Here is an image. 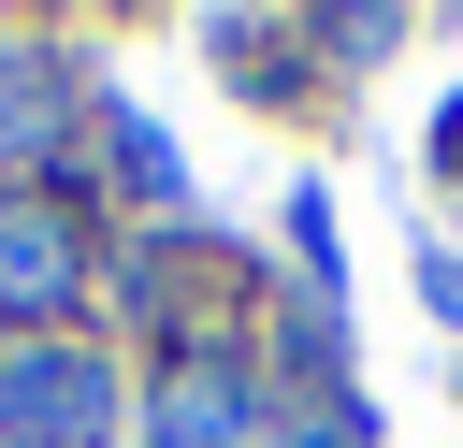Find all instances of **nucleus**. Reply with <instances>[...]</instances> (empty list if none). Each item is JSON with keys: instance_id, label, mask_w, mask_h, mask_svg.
Returning <instances> with one entry per match:
<instances>
[{"instance_id": "nucleus-1", "label": "nucleus", "mask_w": 463, "mask_h": 448, "mask_svg": "<svg viewBox=\"0 0 463 448\" xmlns=\"http://www.w3.org/2000/svg\"><path fill=\"white\" fill-rule=\"evenodd\" d=\"M116 434V376L87 347H0V448H87Z\"/></svg>"}, {"instance_id": "nucleus-2", "label": "nucleus", "mask_w": 463, "mask_h": 448, "mask_svg": "<svg viewBox=\"0 0 463 448\" xmlns=\"http://www.w3.org/2000/svg\"><path fill=\"white\" fill-rule=\"evenodd\" d=\"M159 448H260V390L217 376V361H188V376L159 390Z\"/></svg>"}, {"instance_id": "nucleus-3", "label": "nucleus", "mask_w": 463, "mask_h": 448, "mask_svg": "<svg viewBox=\"0 0 463 448\" xmlns=\"http://www.w3.org/2000/svg\"><path fill=\"white\" fill-rule=\"evenodd\" d=\"M0 303H14V318L72 303V231H58L43 202H0Z\"/></svg>"}, {"instance_id": "nucleus-4", "label": "nucleus", "mask_w": 463, "mask_h": 448, "mask_svg": "<svg viewBox=\"0 0 463 448\" xmlns=\"http://www.w3.org/2000/svg\"><path fill=\"white\" fill-rule=\"evenodd\" d=\"M304 448H376V434H362V405H318V419H304Z\"/></svg>"}, {"instance_id": "nucleus-5", "label": "nucleus", "mask_w": 463, "mask_h": 448, "mask_svg": "<svg viewBox=\"0 0 463 448\" xmlns=\"http://www.w3.org/2000/svg\"><path fill=\"white\" fill-rule=\"evenodd\" d=\"M434 159H449V173H463V101H449V116H434Z\"/></svg>"}]
</instances>
